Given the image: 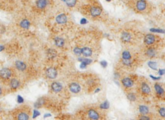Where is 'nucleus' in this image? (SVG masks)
I'll list each match as a JSON object with an SVG mask.
<instances>
[{
    "mask_svg": "<svg viewBox=\"0 0 165 120\" xmlns=\"http://www.w3.org/2000/svg\"><path fill=\"white\" fill-rule=\"evenodd\" d=\"M12 72L9 68H3L0 71V76L4 79H8L11 77Z\"/></svg>",
    "mask_w": 165,
    "mask_h": 120,
    "instance_id": "obj_1",
    "label": "nucleus"
},
{
    "mask_svg": "<svg viewBox=\"0 0 165 120\" xmlns=\"http://www.w3.org/2000/svg\"><path fill=\"white\" fill-rule=\"evenodd\" d=\"M46 74H47V77L50 79L56 78L57 75H58L57 71L56 70V69L53 68H50L48 69L47 70Z\"/></svg>",
    "mask_w": 165,
    "mask_h": 120,
    "instance_id": "obj_2",
    "label": "nucleus"
},
{
    "mask_svg": "<svg viewBox=\"0 0 165 120\" xmlns=\"http://www.w3.org/2000/svg\"><path fill=\"white\" fill-rule=\"evenodd\" d=\"M70 90L74 93H77L81 91V87L77 83H73L70 86Z\"/></svg>",
    "mask_w": 165,
    "mask_h": 120,
    "instance_id": "obj_3",
    "label": "nucleus"
},
{
    "mask_svg": "<svg viewBox=\"0 0 165 120\" xmlns=\"http://www.w3.org/2000/svg\"><path fill=\"white\" fill-rule=\"evenodd\" d=\"M56 22L59 24L66 23V22H67V17L64 14L59 15L56 17Z\"/></svg>",
    "mask_w": 165,
    "mask_h": 120,
    "instance_id": "obj_4",
    "label": "nucleus"
},
{
    "mask_svg": "<svg viewBox=\"0 0 165 120\" xmlns=\"http://www.w3.org/2000/svg\"><path fill=\"white\" fill-rule=\"evenodd\" d=\"M137 9H138L139 10L143 11L144 10H145L146 8V3L145 1L144 0H139L137 3Z\"/></svg>",
    "mask_w": 165,
    "mask_h": 120,
    "instance_id": "obj_5",
    "label": "nucleus"
},
{
    "mask_svg": "<svg viewBox=\"0 0 165 120\" xmlns=\"http://www.w3.org/2000/svg\"><path fill=\"white\" fill-rule=\"evenodd\" d=\"M51 87H52V89L56 93H58L62 89V86L61 85V84L58 82L52 83V84L51 85Z\"/></svg>",
    "mask_w": 165,
    "mask_h": 120,
    "instance_id": "obj_6",
    "label": "nucleus"
},
{
    "mask_svg": "<svg viewBox=\"0 0 165 120\" xmlns=\"http://www.w3.org/2000/svg\"><path fill=\"white\" fill-rule=\"evenodd\" d=\"M101 10L98 7H92L90 9V14L92 16L96 17L101 14Z\"/></svg>",
    "mask_w": 165,
    "mask_h": 120,
    "instance_id": "obj_7",
    "label": "nucleus"
},
{
    "mask_svg": "<svg viewBox=\"0 0 165 120\" xmlns=\"http://www.w3.org/2000/svg\"><path fill=\"white\" fill-rule=\"evenodd\" d=\"M144 41L147 44H152L154 43L155 37L152 34H148L144 38Z\"/></svg>",
    "mask_w": 165,
    "mask_h": 120,
    "instance_id": "obj_8",
    "label": "nucleus"
},
{
    "mask_svg": "<svg viewBox=\"0 0 165 120\" xmlns=\"http://www.w3.org/2000/svg\"><path fill=\"white\" fill-rule=\"evenodd\" d=\"M122 83L126 87H130L133 86V81L129 78H125L122 80Z\"/></svg>",
    "mask_w": 165,
    "mask_h": 120,
    "instance_id": "obj_9",
    "label": "nucleus"
},
{
    "mask_svg": "<svg viewBox=\"0 0 165 120\" xmlns=\"http://www.w3.org/2000/svg\"><path fill=\"white\" fill-rule=\"evenodd\" d=\"M88 116L90 117L91 119H93V120H97L99 119V114H97V112L96 111H95L94 110L90 109L89 111H88Z\"/></svg>",
    "mask_w": 165,
    "mask_h": 120,
    "instance_id": "obj_10",
    "label": "nucleus"
},
{
    "mask_svg": "<svg viewBox=\"0 0 165 120\" xmlns=\"http://www.w3.org/2000/svg\"><path fill=\"white\" fill-rule=\"evenodd\" d=\"M16 67L18 69L20 70V71H24L27 68L26 64L21 61H16Z\"/></svg>",
    "mask_w": 165,
    "mask_h": 120,
    "instance_id": "obj_11",
    "label": "nucleus"
},
{
    "mask_svg": "<svg viewBox=\"0 0 165 120\" xmlns=\"http://www.w3.org/2000/svg\"><path fill=\"white\" fill-rule=\"evenodd\" d=\"M47 0H38L36 5L39 9H43L47 5Z\"/></svg>",
    "mask_w": 165,
    "mask_h": 120,
    "instance_id": "obj_12",
    "label": "nucleus"
},
{
    "mask_svg": "<svg viewBox=\"0 0 165 120\" xmlns=\"http://www.w3.org/2000/svg\"><path fill=\"white\" fill-rule=\"evenodd\" d=\"M81 53L84 56H85V57H90V56L92 55V50L89 48L85 47V48H83L82 49H81Z\"/></svg>",
    "mask_w": 165,
    "mask_h": 120,
    "instance_id": "obj_13",
    "label": "nucleus"
},
{
    "mask_svg": "<svg viewBox=\"0 0 165 120\" xmlns=\"http://www.w3.org/2000/svg\"><path fill=\"white\" fill-rule=\"evenodd\" d=\"M10 86L12 89H17V88L19 87V86H20V82H19V81H18L17 79L13 78L10 80Z\"/></svg>",
    "mask_w": 165,
    "mask_h": 120,
    "instance_id": "obj_14",
    "label": "nucleus"
},
{
    "mask_svg": "<svg viewBox=\"0 0 165 120\" xmlns=\"http://www.w3.org/2000/svg\"><path fill=\"white\" fill-rule=\"evenodd\" d=\"M141 89L142 91L144 93L149 94L150 93V88L149 87V86L146 83H143L142 84Z\"/></svg>",
    "mask_w": 165,
    "mask_h": 120,
    "instance_id": "obj_15",
    "label": "nucleus"
},
{
    "mask_svg": "<svg viewBox=\"0 0 165 120\" xmlns=\"http://www.w3.org/2000/svg\"><path fill=\"white\" fill-rule=\"evenodd\" d=\"M55 43H56V45L57 46L62 47L63 45H64L65 41H64V40H63L62 38L57 37L56 38V39H55Z\"/></svg>",
    "mask_w": 165,
    "mask_h": 120,
    "instance_id": "obj_16",
    "label": "nucleus"
},
{
    "mask_svg": "<svg viewBox=\"0 0 165 120\" xmlns=\"http://www.w3.org/2000/svg\"><path fill=\"white\" fill-rule=\"evenodd\" d=\"M30 25H31L30 22L27 19L23 20V21L21 22V23H20V26H21V27H22L23 28H29Z\"/></svg>",
    "mask_w": 165,
    "mask_h": 120,
    "instance_id": "obj_17",
    "label": "nucleus"
},
{
    "mask_svg": "<svg viewBox=\"0 0 165 120\" xmlns=\"http://www.w3.org/2000/svg\"><path fill=\"white\" fill-rule=\"evenodd\" d=\"M121 37H122V39L123 41L124 42H128L130 41V40L131 39V36L127 32H123L122 34V36H121Z\"/></svg>",
    "mask_w": 165,
    "mask_h": 120,
    "instance_id": "obj_18",
    "label": "nucleus"
},
{
    "mask_svg": "<svg viewBox=\"0 0 165 120\" xmlns=\"http://www.w3.org/2000/svg\"><path fill=\"white\" fill-rule=\"evenodd\" d=\"M29 116H28V114H27L25 112L20 113L18 116V120H29Z\"/></svg>",
    "mask_w": 165,
    "mask_h": 120,
    "instance_id": "obj_19",
    "label": "nucleus"
},
{
    "mask_svg": "<svg viewBox=\"0 0 165 120\" xmlns=\"http://www.w3.org/2000/svg\"><path fill=\"white\" fill-rule=\"evenodd\" d=\"M155 91L157 93L159 94H164V90L158 84L155 85Z\"/></svg>",
    "mask_w": 165,
    "mask_h": 120,
    "instance_id": "obj_20",
    "label": "nucleus"
},
{
    "mask_svg": "<svg viewBox=\"0 0 165 120\" xmlns=\"http://www.w3.org/2000/svg\"><path fill=\"white\" fill-rule=\"evenodd\" d=\"M139 111L143 114H147L148 112V108L147 107H146V106H140L139 107Z\"/></svg>",
    "mask_w": 165,
    "mask_h": 120,
    "instance_id": "obj_21",
    "label": "nucleus"
},
{
    "mask_svg": "<svg viewBox=\"0 0 165 120\" xmlns=\"http://www.w3.org/2000/svg\"><path fill=\"white\" fill-rule=\"evenodd\" d=\"M66 3V5L70 7H73L75 6V5L76 4V2H77V0H66L65 1Z\"/></svg>",
    "mask_w": 165,
    "mask_h": 120,
    "instance_id": "obj_22",
    "label": "nucleus"
},
{
    "mask_svg": "<svg viewBox=\"0 0 165 120\" xmlns=\"http://www.w3.org/2000/svg\"><path fill=\"white\" fill-rule=\"evenodd\" d=\"M148 66L152 68V69H157V64L156 62H152V61H150L148 63Z\"/></svg>",
    "mask_w": 165,
    "mask_h": 120,
    "instance_id": "obj_23",
    "label": "nucleus"
},
{
    "mask_svg": "<svg viewBox=\"0 0 165 120\" xmlns=\"http://www.w3.org/2000/svg\"><path fill=\"white\" fill-rule=\"evenodd\" d=\"M79 61H81V62L84 63L85 64L88 65L90 64V63L92 62V60L89 59H82V58H79V59H78Z\"/></svg>",
    "mask_w": 165,
    "mask_h": 120,
    "instance_id": "obj_24",
    "label": "nucleus"
},
{
    "mask_svg": "<svg viewBox=\"0 0 165 120\" xmlns=\"http://www.w3.org/2000/svg\"><path fill=\"white\" fill-rule=\"evenodd\" d=\"M123 59L125 60L130 59L131 58L130 53L128 51H124L123 53Z\"/></svg>",
    "mask_w": 165,
    "mask_h": 120,
    "instance_id": "obj_25",
    "label": "nucleus"
},
{
    "mask_svg": "<svg viewBox=\"0 0 165 120\" xmlns=\"http://www.w3.org/2000/svg\"><path fill=\"white\" fill-rule=\"evenodd\" d=\"M147 54L150 57H153L155 55V51L154 49H149L147 51Z\"/></svg>",
    "mask_w": 165,
    "mask_h": 120,
    "instance_id": "obj_26",
    "label": "nucleus"
},
{
    "mask_svg": "<svg viewBox=\"0 0 165 120\" xmlns=\"http://www.w3.org/2000/svg\"><path fill=\"white\" fill-rule=\"evenodd\" d=\"M100 107L103 109H107L109 107V103L108 102H104V103H103L102 104H101Z\"/></svg>",
    "mask_w": 165,
    "mask_h": 120,
    "instance_id": "obj_27",
    "label": "nucleus"
},
{
    "mask_svg": "<svg viewBox=\"0 0 165 120\" xmlns=\"http://www.w3.org/2000/svg\"><path fill=\"white\" fill-rule=\"evenodd\" d=\"M128 99H129L131 101L135 100V95L132 93H130L128 95Z\"/></svg>",
    "mask_w": 165,
    "mask_h": 120,
    "instance_id": "obj_28",
    "label": "nucleus"
},
{
    "mask_svg": "<svg viewBox=\"0 0 165 120\" xmlns=\"http://www.w3.org/2000/svg\"><path fill=\"white\" fill-rule=\"evenodd\" d=\"M74 52L76 54V55H81V49L79 48H75L74 50Z\"/></svg>",
    "mask_w": 165,
    "mask_h": 120,
    "instance_id": "obj_29",
    "label": "nucleus"
},
{
    "mask_svg": "<svg viewBox=\"0 0 165 120\" xmlns=\"http://www.w3.org/2000/svg\"><path fill=\"white\" fill-rule=\"evenodd\" d=\"M159 114L161 116L163 117L165 116V110L164 108H161V109L159 110Z\"/></svg>",
    "mask_w": 165,
    "mask_h": 120,
    "instance_id": "obj_30",
    "label": "nucleus"
},
{
    "mask_svg": "<svg viewBox=\"0 0 165 120\" xmlns=\"http://www.w3.org/2000/svg\"><path fill=\"white\" fill-rule=\"evenodd\" d=\"M151 32H157V33H164L165 31L162 30H157V29H150Z\"/></svg>",
    "mask_w": 165,
    "mask_h": 120,
    "instance_id": "obj_31",
    "label": "nucleus"
},
{
    "mask_svg": "<svg viewBox=\"0 0 165 120\" xmlns=\"http://www.w3.org/2000/svg\"><path fill=\"white\" fill-rule=\"evenodd\" d=\"M23 98H22L21 96H18V103H21L23 102Z\"/></svg>",
    "mask_w": 165,
    "mask_h": 120,
    "instance_id": "obj_32",
    "label": "nucleus"
},
{
    "mask_svg": "<svg viewBox=\"0 0 165 120\" xmlns=\"http://www.w3.org/2000/svg\"><path fill=\"white\" fill-rule=\"evenodd\" d=\"M40 114V112H38V111L35 110V111H34V116H33V118H36V117L38 116H39Z\"/></svg>",
    "mask_w": 165,
    "mask_h": 120,
    "instance_id": "obj_33",
    "label": "nucleus"
},
{
    "mask_svg": "<svg viewBox=\"0 0 165 120\" xmlns=\"http://www.w3.org/2000/svg\"><path fill=\"white\" fill-rule=\"evenodd\" d=\"M101 64L102 65V66L103 68H106L107 66V62H106V61H102V62H101Z\"/></svg>",
    "mask_w": 165,
    "mask_h": 120,
    "instance_id": "obj_34",
    "label": "nucleus"
},
{
    "mask_svg": "<svg viewBox=\"0 0 165 120\" xmlns=\"http://www.w3.org/2000/svg\"><path fill=\"white\" fill-rule=\"evenodd\" d=\"M123 64H126V65H129V64H130V61L129 60V59H127V60L124 59Z\"/></svg>",
    "mask_w": 165,
    "mask_h": 120,
    "instance_id": "obj_35",
    "label": "nucleus"
},
{
    "mask_svg": "<svg viewBox=\"0 0 165 120\" xmlns=\"http://www.w3.org/2000/svg\"><path fill=\"white\" fill-rule=\"evenodd\" d=\"M86 64H84V63L81 62V65H80V68H81V69L86 68Z\"/></svg>",
    "mask_w": 165,
    "mask_h": 120,
    "instance_id": "obj_36",
    "label": "nucleus"
},
{
    "mask_svg": "<svg viewBox=\"0 0 165 120\" xmlns=\"http://www.w3.org/2000/svg\"><path fill=\"white\" fill-rule=\"evenodd\" d=\"M87 20L86 19H84V18H83V19H82L81 20V24H86V23H87Z\"/></svg>",
    "mask_w": 165,
    "mask_h": 120,
    "instance_id": "obj_37",
    "label": "nucleus"
},
{
    "mask_svg": "<svg viewBox=\"0 0 165 120\" xmlns=\"http://www.w3.org/2000/svg\"><path fill=\"white\" fill-rule=\"evenodd\" d=\"M164 73H165V70L164 69H160L159 71V74L161 75H164Z\"/></svg>",
    "mask_w": 165,
    "mask_h": 120,
    "instance_id": "obj_38",
    "label": "nucleus"
},
{
    "mask_svg": "<svg viewBox=\"0 0 165 120\" xmlns=\"http://www.w3.org/2000/svg\"><path fill=\"white\" fill-rule=\"evenodd\" d=\"M141 120H150V118H149L148 117H146V116H142L140 118Z\"/></svg>",
    "mask_w": 165,
    "mask_h": 120,
    "instance_id": "obj_39",
    "label": "nucleus"
},
{
    "mask_svg": "<svg viewBox=\"0 0 165 120\" xmlns=\"http://www.w3.org/2000/svg\"><path fill=\"white\" fill-rule=\"evenodd\" d=\"M151 78H152L154 80H159V79H161V77H153V76L151 75L150 76Z\"/></svg>",
    "mask_w": 165,
    "mask_h": 120,
    "instance_id": "obj_40",
    "label": "nucleus"
},
{
    "mask_svg": "<svg viewBox=\"0 0 165 120\" xmlns=\"http://www.w3.org/2000/svg\"><path fill=\"white\" fill-rule=\"evenodd\" d=\"M3 50V46H0V51Z\"/></svg>",
    "mask_w": 165,
    "mask_h": 120,
    "instance_id": "obj_41",
    "label": "nucleus"
},
{
    "mask_svg": "<svg viewBox=\"0 0 165 120\" xmlns=\"http://www.w3.org/2000/svg\"><path fill=\"white\" fill-rule=\"evenodd\" d=\"M1 93H2V91H1V88H0V95L1 94Z\"/></svg>",
    "mask_w": 165,
    "mask_h": 120,
    "instance_id": "obj_42",
    "label": "nucleus"
},
{
    "mask_svg": "<svg viewBox=\"0 0 165 120\" xmlns=\"http://www.w3.org/2000/svg\"><path fill=\"white\" fill-rule=\"evenodd\" d=\"M106 1H110L111 0H106Z\"/></svg>",
    "mask_w": 165,
    "mask_h": 120,
    "instance_id": "obj_43",
    "label": "nucleus"
},
{
    "mask_svg": "<svg viewBox=\"0 0 165 120\" xmlns=\"http://www.w3.org/2000/svg\"><path fill=\"white\" fill-rule=\"evenodd\" d=\"M62 1H66V0H62Z\"/></svg>",
    "mask_w": 165,
    "mask_h": 120,
    "instance_id": "obj_44",
    "label": "nucleus"
}]
</instances>
